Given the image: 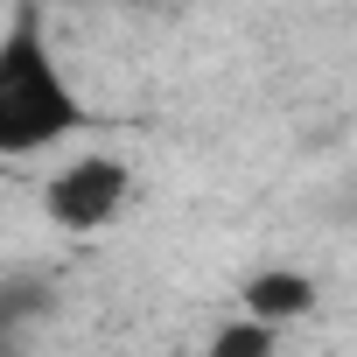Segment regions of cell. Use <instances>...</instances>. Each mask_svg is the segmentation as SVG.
I'll use <instances>...</instances> for the list:
<instances>
[{
  "mask_svg": "<svg viewBox=\"0 0 357 357\" xmlns=\"http://www.w3.org/2000/svg\"><path fill=\"white\" fill-rule=\"evenodd\" d=\"M43 308H50V287H43V280H0V357H8L15 329L36 322Z\"/></svg>",
  "mask_w": 357,
  "mask_h": 357,
  "instance_id": "4",
  "label": "cell"
},
{
  "mask_svg": "<svg viewBox=\"0 0 357 357\" xmlns=\"http://www.w3.org/2000/svg\"><path fill=\"white\" fill-rule=\"evenodd\" d=\"M315 308V280L308 273H294V266H259L252 280H245V315H259V322H294V315H308Z\"/></svg>",
  "mask_w": 357,
  "mask_h": 357,
  "instance_id": "3",
  "label": "cell"
},
{
  "mask_svg": "<svg viewBox=\"0 0 357 357\" xmlns=\"http://www.w3.org/2000/svg\"><path fill=\"white\" fill-rule=\"evenodd\" d=\"M211 357H273V322H259V315H231V322L211 336Z\"/></svg>",
  "mask_w": 357,
  "mask_h": 357,
  "instance_id": "5",
  "label": "cell"
},
{
  "mask_svg": "<svg viewBox=\"0 0 357 357\" xmlns=\"http://www.w3.org/2000/svg\"><path fill=\"white\" fill-rule=\"evenodd\" d=\"M77 126H84V105H77V91H70L36 8H22L15 29L0 36V154L56 147Z\"/></svg>",
  "mask_w": 357,
  "mask_h": 357,
  "instance_id": "1",
  "label": "cell"
},
{
  "mask_svg": "<svg viewBox=\"0 0 357 357\" xmlns=\"http://www.w3.org/2000/svg\"><path fill=\"white\" fill-rule=\"evenodd\" d=\"M126 197H133V175H126L119 154H77L70 168L50 175L43 211H50V225H63V231H105V225L126 211Z\"/></svg>",
  "mask_w": 357,
  "mask_h": 357,
  "instance_id": "2",
  "label": "cell"
}]
</instances>
